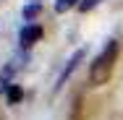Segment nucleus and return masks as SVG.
Here are the masks:
<instances>
[{"label": "nucleus", "instance_id": "7", "mask_svg": "<svg viewBox=\"0 0 123 120\" xmlns=\"http://www.w3.org/2000/svg\"><path fill=\"white\" fill-rule=\"evenodd\" d=\"M37 13H39V3H31V5H26V8H24V18H26V21L34 18Z\"/></svg>", "mask_w": 123, "mask_h": 120}, {"label": "nucleus", "instance_id": "1", "mask_svg": "<svg viewBox=\"0 0 123 120\" xmlns=\"http://www.w3.org/2000/svg\"><path fill=\"white\" fill-rule=\"evenodd\" d=\"M115 57H118V42H115V39H107L105 50L94 57V63H92V68H89V84H92V86L107 84V78H110V73H113V65H115Z\"/></svg>", "mask_w": 123, "mask_h": 120}, {"label": "nucleus", "instance_id": "2", "mask_svg": "<svg viewBox=\"0 0 123 120\" xmlns=\"http://www.w3.org/2000/svg\"><path fill=\"white\" fill-rule=\"evenodd\" d=\"M42 39V26L37 24H26L21 29V34H18V42H21V47H31L34 42H39Z\"/></svg>", "mask_w": 123, "mask_h": 120}, {"label": "nucleus", "instance_id": "5", "mask_svg": "<svg viewBox=\"0 0 123 120\" xmlns=\"http://www.w3.org/2000/svg\"><path fill=\"white\" fill-rule=\"evenodd\" d=\"M5 94H8V102H11V104H16V102L21 99V94H24V91H21V86H13V84H11Z\"/></svg>", "mask_w": 123, "mask_h": 120}, {"label": "nucleus", "instance_id": "4", "mask_svg": "<svg viewBox=\"0 0 123 120\" xmlns=\"http://www.w3.org/2000/svg\"><path fill=\"white\" fill-rule=\"evenodd\" d=\"M79 3H81V0H55V11H58V13H66V11H71V8H79Z\"/></svg>", "mask_w": 123, "mask_h": 120}, {"label": "nucleus", "instance_id": "6", "mask_svg": "<svg viewBox=\"0 0 123 120\" xmlns=\"http://www.w3.org/2000/svg\"><path fill=\"white\" fill-rule=\"evenodd\" d=\"M99 3H102V0H81V3H79V11H81V13H86V11L97 8Z\"/></svg>", "mask_w": 123, "mask_h": 120}, {"label": "nucleus", "instance_id": "3", "mask_svg": "<svg viewBox=\"0 0 123 120\" xmlns=\"http://www.w3.org/2000/svg\"><path fill=\"white\" fill-rule=\"evenodd\" d=\"M84 57H86V52H84V50H76V52H74V57H71V60H68V65H66V71L60 73V78H58V86H55V89H60V86L66 84V78H68V76H71V73L79 68V63H81Z\"/></svg>", "mask_w": 123, "mask_h": 120}]
</instances>
